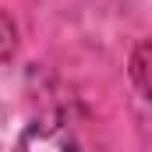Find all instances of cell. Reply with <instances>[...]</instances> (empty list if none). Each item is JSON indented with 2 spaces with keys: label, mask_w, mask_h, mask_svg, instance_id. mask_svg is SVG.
Listing matches in <instances>:
<instances>
[{
  "label": "cell",
  "mask_w": 152,
  "mask_h": 152,
  "mask_svg": "<svg viewBox=\"0 0 152 152\" xmlns=\"http://www.w3.org/2000/svg\"><path fill=\"white\" fill-rule=\"evenodd\" d=\"M131 75L138 81V88L152 99V42H145V46L134 50V57H131Z\"/></svg>",
  "instance_id": "1"
}]
</instances>
